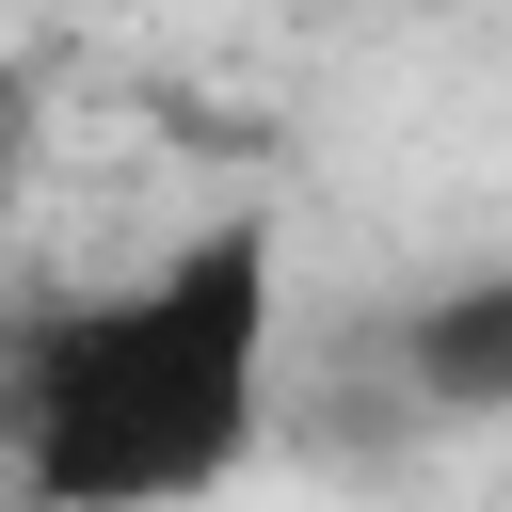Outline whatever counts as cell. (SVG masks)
<instances>
[{
  "label": "cell",
  "mask_w": 512,
  "mask_h": 512,
  "mask_svg": "<svg viewBox=\"0 0 512 512\" xmlns=\"http://www.w3.org/2000/svg\"><path fill=\"white\" fill-rule=\"evenodd\" d=\"M272 416V224H192L160 272L80 288L16 352L32 512H192Z\"/></svg>",
  "instance_id": "obj_1"
},
{
  "label": "cell",
  "mask_w": 512,
  "mask_h": 512,
  "mask_svg": "<svg viewBox=\"0 0 512 512\" xmlns=\"http://www.w3.org/2000/svg\"><path fill=\"white\" fill-rule=\"evenodd\" d=\"M400 384L432 416H512V256L400 304Z\"/></svg>",
  "instance_id": "obj_2"
}]
</instances>
